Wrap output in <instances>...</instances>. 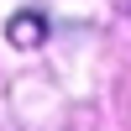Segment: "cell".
<instances>
[{
  "mask_svg": "<svg viewBox=\"0 0 131 131\" xmlns=\"http://www.w3.org/2000/svg\"><path fill=\"white\" fill-rule=\"evenodd\" d=\"M42 37H47V21L42 16H16L10 21V42H16V47H37Z\"/></svg>",
  "mask_w": 131,
  "mask_h": 131,
  "instance_id": "6da1fadb",
  "label": "cell"
}]
</instances>
